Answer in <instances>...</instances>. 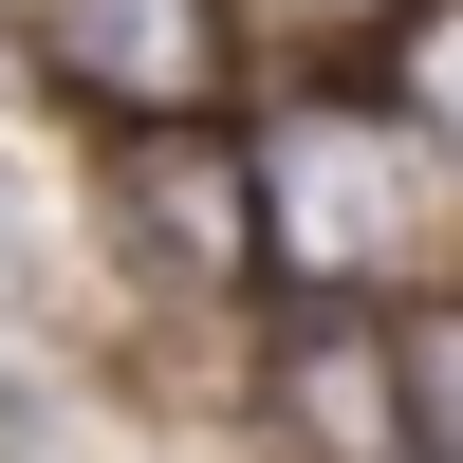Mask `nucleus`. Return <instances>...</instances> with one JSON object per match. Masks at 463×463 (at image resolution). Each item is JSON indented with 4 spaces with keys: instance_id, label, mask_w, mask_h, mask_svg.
Segmentation results:
<instances>
[{
    "instance_id": "f257e3e1",
    "label": "nucleus",
    "mask_w": 463,
    "mask_h": 463,
    "mask_svg": "<svg viewBox=\"0 0 463 463\" xmlns=\"http://www.w3.org/2000/svg\"><path fill=\"white\" fill-rule=\"evenodd\" d=\"M260 222H279V297H427L463 260V167L390 93H279L260 111Z\"/></svg>"
},
{
    "instance_id": "f03ea898",
    "label": "nucleus",
    "mask_w": 463,
    "mask_h": 463,
    "mask_svg": "<svg viewBox=\"0 0 463 463\" xmlns=\"http://www.w3.org/2000/svg\"><path fill=\"white\" fill-rule=\"evenodd\" d=\"M111 241L185 297H279V222H260V130L185 111V130H111Z\"/></svg>"
},
{
    "instance_id": "7ed1b4c3",
    "label": "nucleus",
    "mask_w": 463,
    "mask_h": 463,
    "mask_svg": "<svg viewBox=\"0 0 463 463\" xmlns=\"http://www.w3.org/2000/svg\"><path fill=\"white\" fill-rule=\"evenodd\" d=\"M37 56V93H74L93 130H185L241 74V0H0Z\"/></svg>"
},
{
    "instance_id": "20e7f679",
    "label": "nucleus",
    "mask_w": 463,
    "mask_h": 463,
    "mask_svg": "<svg viewBox=\"0 0 463 463\" xmlns=\"http://www.w3.org/2000/svg\"><path fill=\"white\" fill-rule=\"evenodd\" d=\"M408 297H279V353H260V390H279L297 463H427L408 445Z\"/></svg>"
},
{
    "instance_id": "39448f33",
    "label": "nucleus",
    "mask_w": 463,
    "mask_h": 463,
    "mask_svg": "<svg viewBox=\"0 0 463 463\" xmlns=\"http://www.w3.org/2000/svg\"><path fill=\"white\" fill-rule=\"evenodd\" d=\"M371 93H390L408 130H427L445 167H463V0H408V37L371 56Z\"/></svg>"
},
{
    "instance_id": "423d86ee",
    "label": "nucleus",
    "mask_w": 463,
    "mask_h": 463,
    "mask_svg": "<svg viewBox=\"0 0 463 463\" xmlns=\"http://www.w3.org/2000/svg\"><path fill=\"white\" fill-rule=\"evenodd\" d=\"M241 37H279V56L353 74V56H390V37H408V0H241Z\"/></svg>"
}]
</instances>
